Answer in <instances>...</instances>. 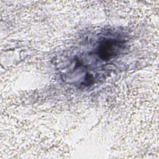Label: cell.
<instances>
[{
  "mask_svg": "<svg viewBox=\"0 0 159 159\" xmlns=\"http://www.w3.org/2000/svg\"><path fill=\"white\" fill-rule=\"evenodd\" d=\"M119 44L120 42L115 39H105L99 45L98 53L104 60H109L116 53Z\"/></svg>",
  "mask_w": 159,
  "mask_h": 159,
  "instance_id": "1",
  "label": "cell"
}]
</instances>
